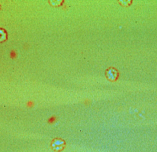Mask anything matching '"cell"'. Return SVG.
<instances>
[{
	"label": "cell",
	"mask_w": 157,
	"mask_h": 152,
	"mask_svg": "<svg viewBox=\"0 0 157 152\" xmlns=\"http://www.w3.org/2000/svg\"><path fill=\"white\" fill-rule=\"evenodd\" d=\"M107 76L109 79L114 80L118 76L117 71L114 69H110L107 72Z\"/></svg>",
	"instance_id": "obj_1"
},
{
	"label": "cell",
	"mask_w": 157,
	"mask_h": 152,
	"mask_svg": "<svg viewBox=\"0 0 157 152\" xmlns=\"http://www.w3.org/2000/svg\"><path fill=\"white\" fill-rule=\"evenodd\" d=\"M64 143L61 140H57L54 141L53 144V147L56 150H61L63 148Z\"/></svg>",
	"instance_id": "obj_2"
}]
</instances>
